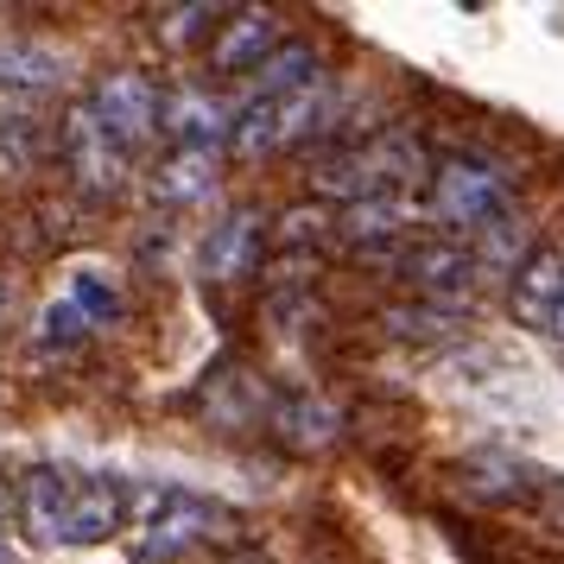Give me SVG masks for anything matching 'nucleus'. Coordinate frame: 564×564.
I'll return each instance as SVG.
<instances>
[{
	"instance_id": "nucleus-1",
	"label": "nucleus",
	"mask_w": 564,
	"mask_h": 564,
	"mask_svg": "<svg viewBox=\"0 0 564 564\" xmlns=\"http://www.w3.org/2000/svg\"><path fill=\"white\" fill-rule=\"evenodd\" d=\"M20 508L45 545H102L128 527V488L108 476H77V469H32Z\"/></svg>"
},
{
	"instance_id": "nucleus-2",
	"label": "nucleus",
	"mask_w": 564,
	"mask_h": 564,
	"mask_svg": "<svg viewBox=\"0 0 564 564\" xmlns=\"http://www.w3.org/2000/svg\"><path fill=\"white\" fill-rule=\"evenodd\" d=\"M432 216L444 223V235L457 241V235H476L495 229L501 216H513L508 209V184H501V172L488 165V159H469V153H451L432 165Z\"/></svg>"
},
{
	"instance_id": "nucleus-3",
	"label": "nucleus",
	"mask_w": 564,
	"mask_h": 564,
	"mask_svg": "<svg viewBox=\"0 0 564 564\" xmlns=\"http://www.w3.org/2000/svg\"><path fill=\"white\" fill-rule=\"evenodd\" d=\"M311 128H324V89H292V96H248V108L235 115L229 147L241 159H267L305 140Z\"/></svg>"
},
{
	"instance_id": "nucleus-4",
	"label": "nucleus",
	"mask_w": 564,
	"mask_h": 564,
	"mask_svg": "<svg viewBox=\"0 0 564 564\" xmlns=\"http://www.w3.org/2000/svg\"><path fill=\"white\" fill-rule=\"evenodd\" d=\"M419 165H425V153H419L412 133H381V140L356 147L349 159H336L330 172H324V191H336L343 204L375 197V191H412Z\"/></svg>"
},
{
	"instance_id": "nucleus-5",
	"label": "nucleus",
	"mask_w": 564,
	"mask_h": 564,
	"mask_svg": "<svg viewBox=\"0 0 564 564\" xmlns=\"http://www.w3.org/2000/svg\"><path fill=\"white\" fill-rule=\"evenodd\" d=\"M400 273H406V285L425 299V305H463L476 285H482V260H476V248L469 241H412L406 254H400Z\"/></svg>"
},
{
	"instance_id": "nucleus-6",
	"label": "nucleus",
	"mask_w": 564,
	"mask_h": 564,
	"mask_svg": "<svg viewBox=\"0 0 564 564\" xmlns=\"http://www.w3.org/2000/svg\"><path fill=\"white\" fill-rule=\"evenodd\" d=\"M159 102H165V96L153 89L147 70H108V77L96 83V96H89V115H96L128 153H140L159 133Z\"/></svg>"
},
{
	"instance_id": "nucleus-7",
	"label": "nucleus",
	"mask_w": 564,
	"mask_h": 564,
	"mask_svg": "<svg viewBox=\"0 0 564 564\" xmlns=\"http://www.w3.org/2000/svg\"><path fill=\"white\" fill-rule=\"evenodd\" d=\"M64 159H70L77 184H83V191H96V197L121 191V184H128V165H133L128 147H121V140L89 115V102L64 115Z\"/></svg>"
},
{
	"instance_id": "nucleus-8",
	"label": "nucleus",
	"mask_w": 564,
	"mask_h": 564,
	"mask_svg": "<svg viewBox=\"0 0 564 564\" xmlns=\"http://www.w3.org/2000/svg\"><path fill=\"white\" fill-rule=\"evenodd\" d=\"M216 520L223 513L209 508L204 495H184V488H159L147 513H140V545L153 552V558H172L184 545H197V539L216 533Z\"/></svg>"
},
{
	"instance_id": "nucleus-9",
	"label": "nucleus",
	"mask_w": 564,
	"mask_h": 564,
	"mask_svg": "<svg viewBox=\"0 0 564 564\" xmlns=\"http://www.w3.org/2000/svg\"><path fill=\"white\" fill-rule=\"evenodd\" d=\"M229 108L204 89H172L159 102V133H172V153H216L229 140Z\"/></svg>"
},
{
	"instance_id": "nucleus-10",
	"label": "nucleus",
	"mask_w": 564,
	"mask_h": 564,
	"mask_svg": "<svg viewBox=\"0 0 564 564\" xmlns=\"http://www.w3.org/2000/svg\"><path fill=\"white\" fill-rule=\"evenodd\" d=\"M280 20L267 13V7H241L223 20V32L209 39V64L223 70V77H241V70H260L267 57L280 52Z\"/></svg>"
},
{
	"instance_id": "nucleus-11",
	"label": "nucleus",
	"mask_w": 564,
	"mask_h": 564,
	"mask_svg": "<svg viewBox=\"0 0 564 564\" xmlns=\"http://www.w3.org/2000/svg\"><path fill=\"white\" fill-rule=\"evenodd\" d=\"M508 299L527 330H552V311L564 299V248H527V260L513 267Z\"/></svg>"
},
{
	"instance_id": "nucleus-12",
	"label": "nucleus",
	"mask_w": 564,
	"mask_h": 564,
	"mask_svg": "<svg viewBox=\"0 0 564 564\" xmlns=\"http://www.w3.org/2000/svg\"><path fill=\"white\" fill-rule=\"evenodd\" d=\"M412 229V191H375L343 204V241L349 248H393Z\"/></svg>"
},
{
	"instance_id": "nucleus-13",
	"label": "nucleus",
	"mask_w": 564,
	"mask_h": 564,
	"mask_svg": "<svg viewBox=\"0 0 564 564\" xmlns=\"http://www.w3.org/2000/svg\"><path fill=\"white\" fill-rule=\"evenodd\" d=\"M260 241H267V229H260L254 209L223 216V223L204 235V273L209 280H248L260 267Z\"/></svg>"
},
{
	"instance_id": "nucleus-14",
	"label": "nucleus",
	"mask_w": 564,
	"mask_h": 564,
	"mask_svg": "<svg viewBox=\"0 0 564 564\" xmlns=\"http://www.w3.org/2000/svg\"><path fill=\"white\" fill-rule=\"evenodd\" d=\"M64 83V57L52 45H7L0 52V89H13V96H45Z\"/></svg>"
},
{
	"instance_id": "nucleus-15",
	"label": "nucleus",
	"mask_w": 564,
	"mask_h": 564,
	"mask_svg": "<svg viewBox=\"0 0 564 564\" xmlns=\"http://www.w3.org/2000/svg\"><path fill=\"white\" fill-rule=\"evenodd\" d=\"M216 178H223V159L216 153H172L153 172V191L165 204H197V197L216 191Z\"/></svg>"
},
{
	"instance_id": "nucleus-16",
	"label": "nucleus",
	"mask_w": 564,
	"mask_h": 564,
	"mask_svg": "<svg viewBox=\"0 0 564 564\" xmlns=\"http://www.w3.org/2000/svg\"><path fill=\"white\" fill-rule=\"evenodd\" d=\"M292 89H324V57L311 52V45H299V39L260 64L254 96H292Z\"/></svg>"
},
{
	"instance_id": "nucleus-17",
	"label": "nucleus",
	"mask_w": 564,
	"mask_h": 564,
	"mask_svg": "<svg viewBox=\"0 0 564 564\" xmlns=\"http://www.w3.org/2000/svg\"><path fill=\"white\" fill-rule=\"evenodd\" d=\"M273 425H280V437L292 451H324L336 437V412L324 406V400H311V393H292V400H280Z\"/></svg>"
},
{
	"instance_id": "nucleus-18",
	"label": "nucleus",
	"mask_w": 564,
	"mask_h": 564,
	"mask_svg": "<svg viewBox=\"0 0 564 564\" xmlns=\"http://www.w3.org/2000/svg\"><path fill=\"white\" fill-rule=\"evenodd\" d=\"M387 330L400 336V343H451L457 324H451V311L444 305H419V311H387Z\"/></svg>"
},
{
	"instance_id": "nucleus-19",
	"label": "nucleus",
	"mask_w": 564,
	"mask_h": 564,
	"mask_svg": "<svg viewBox=\"0 0 564 564\" xmlns=\"http://www.w3.org/2000/svg\"><path fill=\"white\" fill-rule=\"evenodd\" d=\"M70 305H77L89 324H115V317H121V292H115L102 273H77V280H70Z\"/></svg>"
},
{
	"instance_id": "nucleus-20",
	"label": "nucleus",
	"mask_w": 564,
	"mask_h": 564,
	"mask_svg": "<svg viewBox=\"0 0 564 564\" xmlns=\"http://www.w3.org/2000/svg\"><path fill=\"white\" fill-rule=\"evenodd\" d=\"M89 330H96V324H89L70 299H57V305L45 311V330H39V336H45V343H83Z\"/></svg>"
},
{
	"instance_id": "nucleus-21",
	"label": "nucleus",
	"mask_w": 564,
	"mask_h": 564,
	"mask_svg": "<svg viewBox=\"0 0 564 564\" xmlns=\"http://www.w3.org/2000/svg\"><path fill=\"white\" fill-rule=\"evenodd\" d=\"M209 20H229V13H223V7H178V13H165V39L184 45V39L209 32Z\"/></svg>"
},
{
	"instance_id": "nucleus-22",
	"label": "nucleus",
	"mask_w": 564,
	"mask_h": 564,
	"mask_svg": "<svg viewBox=\"0 0 564 564\" xmlns=\"http://www.w3.org/2000/svg\"><path fill=\"white\" fill-rule=\"evenodd\" d=\"M545 336H552V343L564 349V299H558V311H552V330H545Z\"/></svg>"
},
{
	"instance_id": "nucleus-23",
	"label": "nucleus",
	"mask_w": 564,
	"mask_h": 564,
	"mask_svg": "<svg viewBox=\"0 0 564 564\" xmlns=\"http://www.w3.org/2000/svg\"><path fill=\"white\" fill-rule=\"evenodd\" d=\"M0 564H7V545H0Z\"/></svg>"
}]
</instances>
